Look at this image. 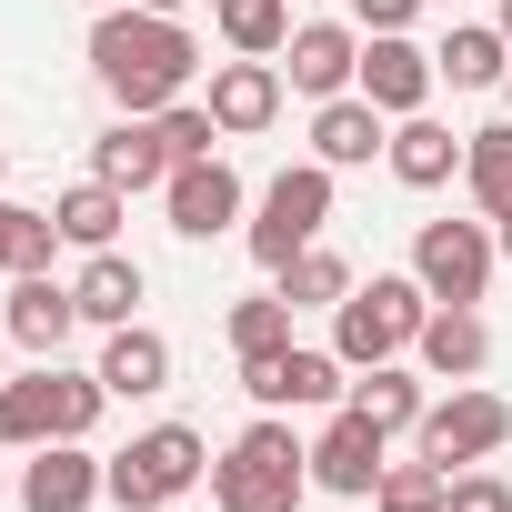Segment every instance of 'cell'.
Here are the masks:
<instances>
[{
  "instance_id": "obj_4",
  "label": "cell",
  "mask_w": 512,
  "mask_h": 512,
  "mask_svg": "<svg viewBox=\"0 0 512 512\" xmlns=\"http://www.w3.org/2000/svg\"><path fill=\"white\" fill-rule=\"evenodd\" d=\"M422 322H432V292H422L412 272H372V282H352V302L332 312V352H342L352 372H372V362H402V352L422 342Z\"/></svg>"
},
{
  "instance_id": "obj_24",
  "label": "cell",
  "mask_w": 512,
  "mask_h": 512,
  "mask_svg": "<svg viewBox=\"0 0 512 512\" xmlns=\"http://www.w3.org/2000/svg\"><path fill=\"white\" fill-rule=\"evenodd\" d=\"M352 412H362V422H382V432L402 442V432H422L432 392H422V372H402V362H372V372H352Z\"/></svg>"
},
{
  "instance_id": "obj_22",
  "label": "cell",
  "mask_w": 512,
  "mask_h": 512,
  "mask_svg": "<svg viewBox=\"0 0 512 512\" xmlns=\"http://www.w3.org/2000/svg\"><path fill=\"white\" fill-rule=\"evenodd\" d=\"M91 372L111 382V402H151V392H171V342H161L151 322H121V332L101 342Z\"/></svg>"
},
{
  "instance_id": "obj_33",
  "label": "cell",
  "mask_w": 512,
  "mask_h": 512,
  "mask_svg": "<svg viewBox=\"0 0 512 512\" xmlns=\"http://www.w3.org/2000/svg\"><path fill=\"white\" fill-rule=\"evenodd\" d=\"M442 512H512V482L472 462V472H452V502H442Z\"/></svg>"
},
{
  "instance_id": "obj_3",
  "label": "cell",
  "mask_w": 512,
  "mask_h": 512,
  "mask_svg": "<svg viewBox=\"0 0 512 512\" xmlns=\"http://www.w3.org/2000/svg\"><path fill=\"white\" fill-rule=\"evenodd\" d=\"M302 492H312V442H292L282 412H262L211 462V502L221 512H302Z\"/></svg>"
},
{
  "instance_id": "obj_32",
  "label": "cell",
  "mask_w": 512,
  "mask_h": 512,
  "mask_svg": "<svg viewBox=\"0 0 512 512\" xmlns=\"http://www.w3.org/2000/svg\"><path fill=\"white\" fill-rule=\"evenodd\" d=\"M151 121H161V151H171V171H181V161H211V141H221L211 101H171V111H151Z\"/></svg>"
},
{
  "instance_id": "obj_19",
  "label": "cell",
  "mask_w": 512,
  "mask_h": 512,
  "mask_svg": "<svg viewBox=\"0 0 512 512\" xmlns=\"http://www.w3.org/2000/svg\"><path fill=\"white\" fill-rule=\"evenodd\" d=\"M422 372L432 382H482V362H492V322L472 312V302H432V322H422Z\"/></svg>"
},
{
  "instance_id": "obj_39",
  "label": "cell",
  "mask_w": 512,
  "mask_h": 512,
  "mask_svg": "<svg viewBox=\"0 0 512 512\" xmlns=\"http://www.w3.org/2000/svg\"><path fill=\"white\" fill-rule=\"evenodd\" d=\"M0 181H11V141H0Z\"/></svg>"
},
{
  "instance_id": "obj_15",
  "label": "cell",
  "mask_w": 512,
  "mask_h": 512,
  "mask_svg": "<svg viewBox=\"0 0 512 512\" xmlns=\"http://www.w3.org/2000/svg\"><path fill=\"white\" fill-rule=\"evenodd\" d=\"M161 211H171L181 241H211V231L241 221V171H231L221 151H211V161H181V171L161 181Z\"/></svg>"
},
{
  "instance_id": "obj_26",
  "label": "cell",
  "mask_w": 512,
  "mask_h": 512,
  "mask_svg": "<svg viewBox=\"0 0 512 512\" xmlns=\"http://www.w3.org/2000/svg\"><path fill=\"white\" fill-rule=\"evenodd\" d=\"M462 191H472V211H482V221H502V211H512V121L462 131Z\"/></svg>"
},
{
  "instance_id": "obj_38",
  "label": "cell",
  "mask_w": 512,
  "mask_h": 512,
  "mask_svg": "<svg viewBox=\"0 0 512 512\" xmlns=\"http://www.w3.org/2000/svg\"><path fill=\"white\" fill-rule=\"evenodd\" d=\"M11 352H21V342H11V332H0V362H11ZM0 382H11V372H0Z\"/></svg>"
},
{
  "instance_id": "obj_30",
  "label": "cell",
  "mask_w": 512,
  "mask_h": 512,
  "mask_svg": "<svg viewBox=\"0 0 512 512\" xmlns=\"http://www.w3.org/2000/svg\"><path fill=\"white\" fill-rule=\"evenodd\" d=\"M61 251V221L31 211V201H0V272H51Z\"/></svg>"
},
{
  "instance_id": "obj_18",
  "label": "cell",
  "mask_w": 512,
  "mask_h": 512,
  "mask_svg": "<svg viewBox=\"0 0 512 512\" xmlns=\"http://www.w3.org/2000/svg\"><path fill=\"white\" fill-rule=\"evenodd\" d=\"M392 151V121L362 101V91H342V101H312V161H332V171H362V161H382Z\"/></svg>"
},
{
  "instance_id": "obj_28",
  "label": "cell",
  "mask_w": 512,
  "mask_h": 512,
  "mask_svg": "<svg viewBox=\"0 0 512 512\" xmlns=\"http://www.w3.org/2000/svg\"><path fill=\"white\" fill-rule=\"evenodd\" d=\"M211 31H221L241 61H282V41H292V0H211Z\"/></svg>"
},
{
  "instance_id": "obj_34",
  "label": "cell",
  "mask_w": 512,
  "mask_h": 512,
  "mask_svg": "<svg viewBox=\"0 0 512 512\" xmlns=\"http://www.w3.org/2000/svg\"><path fill=\"white\" fill-rule=\"evenodd\" d=\"M352 21H362V31H412L422 0H352Z\"/></svg>"
},
{
  "instance_id": "obj_29",
  "label": "cell",
  "mask_w": 512,
  "mask_h": 512,
  "mask_svg": "<svg viewBox=\"0 0 512 512\" xmlns=\"http://www.w3.org/2000/svg\"><path fill=\"white\" fill-rule=\"evenodd\" d=\"M221 332H231V352H241V362L292 352V302H282V282H272V292H251V302H231V322H221Z\"/></svg>"
},
{
  "instance_id": "obj_37",
  "label": "cell",
  "mask_w": 512,
  "mask_h": 512,
  "mask_svg": "<svg viewBox=\"0 0 512 512\" xmlns=\"http://www.w3.org/2000/svg\"><path fill=\"white\" fill-rule=\"evenodd\" d=\"M492 31H502V41H512V0H502V11H492Z\"/></svg>"
},
{
  "instance_id": "obj_25",
  "label": "cell",
  "mask_w": 512,
  "mask_h": 512,
  "mask_svg": "<svg viewBox=\"0 0 512 512\" xmlns=\"http://www.w3.org/2000/svg\"><path fill=\"white\" fill-rule=\"evenodd\" d=\"M432 71H442L452 91H502V81H512V41H502L492 21H462V31H442Z\"/></svg>"
},
{
  "instance_id": "obj_7",
  "label": "cell",
  "mask_w": 512,
  "mask_h": 512,
  "mask_svg": "<svg viewBox=\"0 0 512 512\" xmlns=\"http://www.w3.org/2000/svg\"><path fill=\"white\" fill-rule=\"evenodd\" d=\"M422 462H442V472H472V462H492L502 442H512V402L502 392H482V382H452L432 412H422Z\"/></svg>"
},
{
  "instance_id": "obj_2",
  "label": "cell",
  "mask_w": 512,
  "mask_h": 512,
  "mask_svg": "<svg viewBox=\"0 0 512 512\" xmlns=\"http://www.w3.org/2000/svg\"><path fill=\"white\" fill-rule=\"evenodd\" d=\"M111 412V382L101 372H61V362H31L0 382V452H41V442H91Z\"/></svg>"
},
{
  "instance_id": "obj_1",
  "label": "cell",
  "mask_w": 512,
  "mask_h": 512,
  "mask_svg": "<svg viewBox=\"0 0 512 512\" xmlns=\"http://www.w3.org/2000/svg\"><path fill=\"white\" fill-rule=\"evenodd\" d=\"M201 71V41L171 21V11H141V0H121V11H91V81L121 101V111H171Z\"/></svg>"
},
{
  "instance_id": "obj_12",
  "label": "cell",
  "mask_w": 512,
  "mask_h": 512,
  "mask_svg": "<svg viewBox=\"0 0 512 512\" xmlns=\"http://www.w3.org/2000/svg\"><path fill=\"white\" fill-rule=\"evenodd\" d=\"M91 502H111V462L91 442H41L21 462V512H91Z\"/></svg>"
},
{
  "instance_id": "obj_21",
  "label": "cell",
  "mask_w": 512,
  "mask_h": 512,
  "mask_svg": "<svg viewBox=\"0 0 512 512\" xmlns=\"http://www.w3.org/2000/svg\"><path fill=\"white\" fill-rule=\"evenodd\" d=\"M392 181L402 191H442V181H462V131H442L432 111H412V121H392Z\"/></svg>"
},
{
  "instance_id": "obj_11",
  "label": "cell",
  "mask_w": 512,
  "mask_h": 512,
  "mask_svg": "<svg viewBox=\"0 0 512 512\" xmlns=\"http://www.w3.org/2000/svg\"><path fill=\"white\" fill-rule=\"evenodd\" d=\"M382 462H392V432H382V422H362L352 402L312 432V482H322V492H342V502H362V492L382 482Z\"/></svg>"
},
{
  "instance_id": "obj_40",
  "label": "cell",
  "mask_w": 512,
  "mask_h": 512,
  "mask_svg": "<svg viewBox=\"0 0 512 512\" xmlns=\"http://www.w3.org/2000/svg\"><path fill=\"white\" fill-rule=\"evenodd\" d=\"M502 101H512V81H502Z\"/></svg>"
},
{
  "instance_id": "obj_5",
  "label": "cell",
  "mask_w": 512,
  "mask_h": 512,
  "mask_svg": "<svg viewBox=\"0 0 512 512\" xmlns=\"http://www.w3.org/2000/svg\"><path fill=\"white\" fill-rule=\"evenodd\" d=\"M211 482V442L191 432V422H151V432H131L121 452H111V502L121 512H171L181 492H201Z\"/></svg>"
},
{
  "instance_id": "obj_13",
  "label": "cell",
  "mask_w": 512,
  "mask_h": 512,
  "mask_svg": "<svg viewBox=\"0 0 512 512\" xmlns=\"http://www.w3.org/2000/svg\"><path fill=\"white\" fill-rule=\"evenodd\" d=\"M0 332H11L31 362H61V352H71V332H81V302H71V282H51V272H11Z\"/></svg>"
},
{
  "instance_id": "obj_16",
  "label": "cell",
  "mask_w": 512,
  "mask_h": 512,
  "mask_svg": "<svg viewBox=\"0 0 512 512\" xmlns=\"http://www.w3.org/2000/svg\"><path fill=\"white\" fill-rule=\"evenodd\" d=\"M282 91H292L282 61H241V51H231V61L211 71V121H221L231 141H251V131H272V121H282Z\"/></svg>"
},
{
  "instance_id": "obj_36",
  "label": "cell",
  "mask_w": 512,
  "mask_h": 512,
  "mask_svg": "<svg viewBox=\"0 0 512 512\" xmlns=\"http://www.w3.org/2000/svg\"><path fill=\"white\" fill-rule=\"evenodd\" d=\"M141 11H171V21H181V11H191V0H141Z\"/></svg>"
},
{
  "instance_id": "obj_17",
  "label": "cell",
  "mask_w": 512,
  "mask_h": 512,
  "mask_svg": "<svg viewBox=\"0 0 512 512\" xmlns=\"http://www.w3.org/2000/svg\"><path fill=\"white\" fill-rule=\"evenodd\" d=\"M71 302H81V322L121 332V322H141L151 282H141V262H131V251L111 241V251H81V272H71Z\"/></svg>"
},
{
  "instance_id": "obj_35",
  "label": "cell",
  "mask_w": 512,
  "mask_h": 512,
  "mask_svg": "<svg viewBox=\"0 0 512 512\" xmlns=\"http://www.w3.org/2000/svg\"><path fill=\"white\" fill-rule=\"evenodd\" d=\"M492 241H502V262H512V211H502V221H492Z\"/></svg>"
},
{
  "instance_id": "obj_8",
  "label": "cell",
  "mask_w": 512,
  "mask_h": 512,
  "mask_svg": "<svg viewBox=\"0 0 512 512\" xmlns=\"http://www.w3.org/2000/svg\"><path fill=\"white\" fill-rule=\"evenodd\" d=\"M492 262H502L492 221H422L412 231V282L432 302H482L492 292Z\"/></svg>"
},
{
  "instance_id": "obj_10",
  "label": "cell",
  "mask_w": 512,
  "mask_h": 512,
  "mask_svg": "<svg viewBox=\"0 0 512 512\" xmlns=\"http://www.w3.org/2000/svg\"><path fill=\"white\" fill-rule=\"evenodd\" d=\"M432 51L412 41V31H362V71H352V91L382 111V121H412L422 101H432Z\"/></svg>"
},
{
  "instance_id": "obj_14",
  "label": "cell",
  "mask_w": 512,
  "mask_h": 512,
  "mask_svg": "<svg viewBox=\"0 0 512 512\" xmlns=\"http://www.w3.org/2000/svg\"><path fill=\"white\" fill-rule=\"evenodd\" d=\"M352 71H362V31H352V21H302V31L282 41V81H292L302 101H342Z\"/></svg>"
},
{
  "instance_id": "obj_23",
  "label": "cell",
  "mask_w": 512,
  "mask_h": 512,
  "mask_svg": "<svg viewBox=\"0 0 512 512\" xmlns=\"http://www.w3.org/2000/svg\"><path fill=\"white\" fill-rule=\"evenodd\" d=\"M51 221H61V241H71V251H111V241H121V221H131V191H111V181L91 171V181H71V191L51 201Z\"/></svg>"
},
{
  "instance_id": "obj_27",
  "label": "cell",
  "mask_w": 512,
  "mask_h": 512,
  "mask_svg": "<svg viewBox=\"0 0 512 512\" xmlns=\"http://www.w3.org/2000/svg\"><path fill=\"white\" fill-rule=\"evenodd\" d=\"M272 282H282V302H292V312H342V302H352V262H342L332 241L292 251V262H282Z\"/></svg>"
},
{
  "instance_id": "obj_6",
  "label": "cell",
  "mask_w": 512,
  "mask_h": 512,
  "mask_svg": "<svg viewBox=\"0 0 512 512\" xmlns=\"http://www.w3.org/2000/svg\"><path fill=\"white\" fill-rule=\"evenodd\" d=\"M322 221H332V161H292V171L262 181V201H251L241 241H251V262H262V272H282L292 251L322 241Z\"/></svg>"
},
{
  "instance_id": "obj_20",
  "label": "cell",
  "mask_w": 512,
  "mask_h": 512,
  "mask_svg": "<svg viewBox=\"0 0 512 512\" xmlns=\"http://www.w3.org/2000/svg\"><path fill=\"white\" fill-rule=\"evenodd\" d=\"M91 171L111 181V191H161L171 181V151H161V121H141V111H121L101 141H91Z\"/></svg>"
},
{
  "instance_id": "obj_31",
  "label": "cell",
  "mask_w": 512,
  "mask_h": 512,
  "mask_svg": "<svg viewBox=\"0 0 512 512\" xmlns=\"http://www.w3.org/2000/svg\"><path fill=\"white\" fill-rule=\"evenodd\" d=\"M442 502H452L442 462H382V482H372V512H442Z\"/></svg>"
},
{
  "instance_id": "obj_9",
  "label": "cell",
  "mask_w": 512,
  "mask_h": 512,
  "mask_svg": "<svg viewBox=\"0 0 512 512\" xmlns=\"http://www.w3.org/2000/svg\"><path fill=\"white\" fill-rule=\"evenodd\" d=\"M241 392L262 402V412H342V402H352V362L292 342V352H272V362H241Z\"/></svg>"
}]
</instances>
